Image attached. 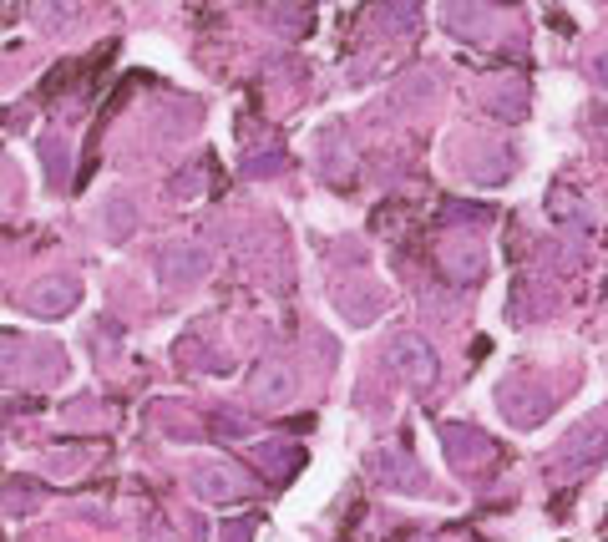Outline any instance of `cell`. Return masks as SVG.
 <instances>
[{
	"label": "cell",
	"mask_w": 608,
	"mask_h": 542,
	"mask_svg": "<svg viewBox=\"0 0 608 542\" xmlns=\"http://www.w3.org/2000/svg\"><path fill=\"white\" fill-rule=\"evenodd\" d=\"M598 71H603V82H608V61H603V66H598Z\"/></svg>",
	"instance_id": "obj_1"
}]
</instances>
